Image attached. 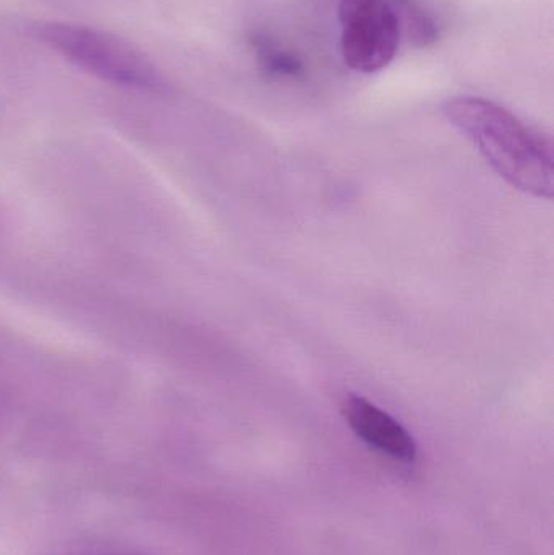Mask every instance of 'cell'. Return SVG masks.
Returning a JSON list of instances; mask_svg holds the SVG:
<instances>
[{
  "mask_svg": "<svg viewBox=\"0 0 554 555\" xmlns=\"http://www.w3.org/2000/svg\"><path fill=\"white\" fill-rule=\"evenodd\" d=\"M340 52L360 74H376L396 59L402 22L389 0H338Z\"/></svg>",
  "mask_w": 554,
  "mask_h": 555,
  "instance_id": "3",
  "label": "cell"
},
{
  "mask_svg": "<svg viewBox=\"0 0 554 555\" xmlns=\"http://www.w3.org/2000/svg\"><path fill=\"white\" fill-rule=\"evenodd\" d=\"M399 13L402 29L407 38L415 46H429L438 41L439 26L428 10L423 9L418 0H389Z\"/></svg>",
  "mask_w": 554,
  "mask_h": 555,
  "instance_id": "6",
  "label": "cell"
},
{
  "mask_svg": "<svg viewBox=\"0 0 554 555\" xmlns=\"http://www.w3.org/2000/svg\"><path fill=\"white\" fill-rule=\"evenodd\" d=\"M342 411L351 430L371 449L396 462H415L418 456L415 439L386 411L357 395L345 398Z\"/></svg>",
  "mask_w": 554,
  "mask_h": 555,
  "instance_id": "4",
  "label": "cell"
},
{
  "mask_svg": "<svg viewBox=\"0 0 554 555\" xmlns=\"http://www.w3.org/2000/svg\"><path fill=\"white\" fill-rule=\"evenodd\" d=\"M442 111L501 178L527 194L553 197V146L545 135L485 98H452Z\"/></svg>",
  "mask_w": 554,
  "mask_h": 555,
  "instance_id": "1",
  "label": "cell"
},
{
  "mask_svg": "<svg viewBox=\"0 0 554 555\" xmlns=\"http://www.w3.org/2000/svg\"><path fill=\"white\" fill-rule=\"evenodd\" d=\"M36 39L81 70L123 87L163 91L158 68L126 39L72 23L46 22L33 26Z\"/></svg>",
  "mask_w": 554,
  "mask_h": 555,
  "instance_id": "2",
  "label": "cell"
},
{
  "mask_svg": "<svg viewBox=\"0 0 554 555\" xmlns=\"http://www.w3.org/2000/svg\"><path fill=\"white\" fill-rule=\"evenodd\" d=\"M249 44L263 75L273 80H296L306 74L305 61L292 49L280 46L272 36L256 31L249 35Z\"/></svg>",
  "mask_w": 554,
  "mask_h": 555,
  "instance_id": "5",
  "label": "cell"
}]
</instances>
